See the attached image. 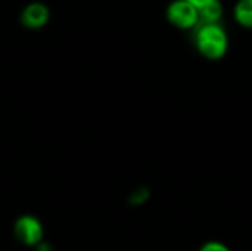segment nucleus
Instances as JSON below:
<instances>
[{
	"label": "nucleus",
	"mask_w": 252,
	"mask_h": 251,
	"mask_svg": "<svg viewBox=\"0 0 252 251\" xmlns=\"http://www.w3.org/2000/svg\"><path fill=\"white\" fill-rule=\"evenodd\" d=\"M195 47L208 61H220L229 50V36L220 22L199 24L195 28Z\"/></svg>",
	"instance_id": "1"
},
{
	"label": "nucleus",
	"mask_w": 252,
	"mask_h": 251,
	"mask_svg": "<svg viewBox=\"0 0 252 251\" xmlns=\"http://www.w3.org/2000/svg\"><path fill=\"white\" fill-rule=\"evenodd\" d=\"M12 231L16 241L28 249H34L44 240V226L41 220L34 215L18 216L13 222Z\"/></svg>",
	"instance_id": "2"
},
{
	"label": "nucleus",
	"mask_w": 252,
	"mask_h": 251,
	"mask_svg": "<svg viewBox=\"0 0 252 251\" xmlns=\"http://www.w3.org/2000/svg\"><path fill=\"white\" fill-rule=\"evenodd\" d=\"M167 21L179 30H192L199 25V9L188 0H173L165 10Z\"/></svg>",
	"instance_id": "3"
},
{
	"label": "nucleus",
	"mask_w": 252,
	"mask_h": 251,
	"mask_svg": "<svg viewBox=\"0 0 252 251\" xmlns=\"http://www.w3.org/2000/svg\"><path fill=\"white\" fill-rule=\"evenodd\" d=\"M50 19V9L43 1H31L24 6L19 15V21L27 30H41Z\"/></svg>",
	"instance_id": "4"
},
{
	"label": "nucleus",
	"mask_w": 252,
	"mask_h": 251,
	"mask_svg": "<svg viewBox=\"0 0 252 251\" xmlns=\"http://www.w3.org/2000/svg\"><path fill=\"white\" fill-rule=\"evenodd\" d=\"M233 18L239 27L252 30V0H238L233 7Z\"/></svg>",
	"instance_id": "5"
},
{
	"label": "nucleus",
	"mask_w": 252,
	"mask_h": 251,
	"mask_svg": "<svg viewBox=\"0 0 252 251\" xmlns=\"http://www.w3.org/2000/svg\"><path fill=\"white\" fill-rule=\"evenodd\" d=\"M223 16V6L219 0H213L208 4L199 7V24L220 22Z\"/></svg>",
	"instance_id": "6"
},
{
	"label": "nucleus",
	"mask_w": 252,
	"mask_h": 251,
	"mask_svg": "<svg viewBox=\"0 0 252 251\" xmlns=\"http://www.w3.org/2000/svg\"><path fill=\"white\" fill-rule=\"evenodd\" d=\"M198 251H232L229 249V246H226L224 243L221 241H217V240H211V241H207L204 243L199 250Z\"/></svg>",
	"instance_id": "7"
},
{
	"label": "nucleus",
	"mask_w": 252,
	"mask_h": 251,
	"mask_svg": "<svg viewBox=\"0 0 252 251\" xmlns=\"http://www.w3.org/2000/svg\"><path fill=\"white\" fill-rule=\"evenodd\" d=\"M146 200H148V192H146L145 189L134 192V195L131 197V203H133V204H142V203H145Z\"/></svg>",
	"instance_id": "8"
},
{
	"label": "nucleus",
	"mask_w": 252,
	"mask_h": 251,
	"mask_svg": "<svg viewBox=\"0 0 252 251\" xmlns=\"http://www.w3.org/2000/svg\"><path fill=\"white\" fill-rule=\"evenodd\" d=\"M34 251H55V249H53V246L49 243V241H46V240H43L41 243H38L34 249H32Z\"/></svg>",
	"instance_id": "9"
},
{
	"label": "nucleus",
	"mask_w": 252,
	"mask_h": 251,
	"mask_svg": "<svg viewBox=\"0 0 252 251\" xmlns=\"http://www.w3.org/2000/svg\"><path fill=\"white\" fill-rule=\"evenodd\" d=\"M188 1H190L192 4H195V6L199 9V7H202V6L208 4V3H210V1H213V0H188Z\"/></svg>",
	"instance_id": "10"
}]
</instances>
